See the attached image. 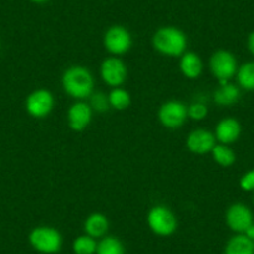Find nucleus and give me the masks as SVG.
I'll list each match as a JSON object with an SVG mask.
<instances>
[{"mask_svg": "<svg viewBox=\"0 0 254 254\" xmlns=\"http://www.w3.org/2000/svg\"><path fill=\"white\" fill-rule=\"evenodd\" d=\"M63 87L67 95L76 100L87 99L94 90V76L84 66H71L64 72Z\"/></svg>", "mask_w": 254, "mask_h": 254, "instance_id": "f257e3e1", "label": "nucleus"}, {"mask_svg": "<svg viewBox=\"0 0 254 254\" xmlns=\"http://www.w3.org/2000/svg\"><path fill=\"white\" fill-rule=\"evenodd\" d=\"M152 44L162 55L182 56L187 48V36L175 26H163L153 34Z\"/></svg>", "mask_w": 254, "mask_h": 254, "instance_id": "f03ea898", "label": "nucleus"}, {"mask_svg": "<svg viewBox=\"0 0 254 254\" xmlns=\"http://www.w3.org/2000/svg\"><path fill=\"white\" fill-rule=\"evenodd\" d=\"M29 242L35 251L43 254L58 253L63 246V237L53 227H36L29 234Z\"/></svg>", "mask_w": 254, "mask_h": 254, "instance_id": "7ed1b4c3", "label": "nucleus"}, {"mask_svg": "<svg viewBox=\"0 0 254 254\" xmlns=\"http://www.w3.org/2000/svg\"><path fill=\"white\" fill-rule=\"evenodd\" d=\"M212 74L221 85H226L238 71V63L231 51L218 50L211 56L209 61Z\"/></svg>", "mask_w": 254, "mask_h": 254, "instance_id": "20e7f679", "label": "nucleus"}, {"mask_svg": "<svg viewBox=\"0 0 254 254\" xmlns=\"http://www.w3.org/2000/svg\"><path fill=\"white\" fill-rule=\"evenodd\" d=\"M147 223L151 231L161 237H168L177 229V219L173 212L165 206L151 208L147 216Z\"/></svg>", "mask_w": 254, "mask_h": 254, "instance_id": "39448f33", "label": "nucleus"}, {"mask_svg": "<svg viewBox=\"0 0 254 254\" xmlns=\"http://www.w3.org/2000/svg\"><path fill=\"white\" fill-rule=\"evenodd\" d=\"M104 45L106 50L114 55H122L127 53L132 45L130 31L122 25L111 26L104 35Z\"/></svg>", "mask_w": 254, "mask_h": 254, "instance_id": "423d86ee", "label": "nucleus"}, {"mask_svg": "<svg viewBox=\"0 0 254 254\" xmlns=\"http://www.w3.org/2000/svg\"><path fill=\"white\" fill-rule=\"evenodd\" d=\"M188 119L187 106L180 101H167L158 110V120L167 128L175 130L183 126Z\"/></svg>", "mask_w": 254, "mask_h": 254, "instance_id": "0eeeda50", "label": "nucleus"}, {"mask_svg": "<svg viewBox=\"0 0 254 254\" xmlns=\"http://www.w3.org/2000/svg\"><path fill=\"white\" fill-rule=\"evenodd\" d=\"M54 96L50 91L45 89H39L31 92L25 102L26 111L35 119H44L54 109Z\"/></svg>", "mask_w": 254, "mask_h": 254, "instance_id": "6e6552de", "label": "nucleus"}, {"mask_svg": "<svg viewBox=\"0 0 254 254\" xmlns=\"http://www.w3.org/2000/svg\"><path fill=\"white\" fill-rule=\"evenodd\" d=\"M101 77L109 86L119 87L127 79V67L119 58H107L101 65Z\"/></svg>", "mask_w": 254, "mask_h": 254, "instance_id": "1a4fd4ad", "label": "nucleus"}, {"mask_svg": "<svg viewBox=\"0 0 254 254\" xmlns=\"http://www.w3.org/2000/svg\"><path fill=\"white\" fill-rule=\"evenodd\" d=\"M226 222L232 231L244 233L253 224V214L244 204L234 203L227 211Z\"/></svg>", "mask_w": 254, "mask_h": 254, "instance_id": "9d476101", "label": "nucleus"}, {"mask_svg": "<svg viewBox=\"0 0 254 254\" xmlns=\"http://www.w3.org/2000/svg\"><path fill=\"white\" fill-rule=\"evenodd\" d=\"M186 145L190 152L204 155V153L212 152L216 146V136L203 128H197L188 135Z\"/></svg>", "mask_w": 254, "mask_h": 254, "instance_id": "9b49d317", "label": "nucleus"}, {"mask_svg": "<svg viewBox=\"0 0 254 254\" xmlns=\"http://www.w3.org/2000/svg\"><path fill=\"white\" fill-rule=\"evenodd\" d=\"M92 119V109L86 102L79 101L72 105L67 112V122L71 130L84 131L90 125Z\"/></svg>", "mask_w": 254, "mask_h": 254, "instance_id": "f8f14e48", "label": "nucleus"}, {"mask_svg": "<svg viewBox=\"0 0 254 254\" xmlns=\"http://www.w3.org/2000/svg\"><path fill=\"white\" fill-rule=\"evenodd\" d=\"M242 127L241 124L233 117H226L221 120L216 126V140H218L222 145H229L236 142L241 136Z\"/></svg>", "mask_w": 254, "mask_h": 254, "instance_id": "ddd939ff", "label": "nucleus"}, {"mask_svg": "<svg viewBox=\"0 0 254 254\" xmlns=\"http://www.w3.org/2000/svg\"><path fill=\"white\" fill-rule=\"evenodd\" d=\"M84 229L92 238H102L109 231V219L102 213H92L86 218Z\"/></svg>", "mask_w": 254, "mask_h": 254, "instance_id": "4468645a", "label": "nucleus"}, {"mask_svg": "<svg viewBox=\"0 0 254 254\" xmlns=\"http://www.w3.org/2000/svg\"><path fill=\"white\" fill-rule=\"evenodd\" d=\"M180 69L187 79H197L202 74L203 64L197 54L185 53L181 58Z\"/></svg>", "mask_w": 254, "mask_h": 254, "instance_id": "2eb2a0df", "label": "nucleus"}, {"mask_svg": "<svg viewBox=\"0 0 254 254\" xmlns=\"http://www.w3.org/2000/svg\"><path fill=\"white\" fill-rule=\"evenodd\" d=\"M241 97V90L238 86L227 82L226 85H221L213 94V100L219 106H231L236 104Z\"/></svg>", "mask_w": 254, "mask_h": 254, "instance_id": "dca6fc26", "label": "nucleus"}, {"mask_svg": "<svg viewBox=\"0 0 254 254\" xmlns=\"http://www.w3.org/2000/svg\"><path fill=\"white\" fill-rule=\"evenodd\" d=\"M224 254H254V242L246 234H237L228 241Z\"/></svg>", "mask_w": 254, "mask_h": 254, "instance_id": "f3484780", "label": "nucleus"}, {"mask_svg": "<svg viewBox=\"0 0 254 254\" xmlns=\"http://www.w3.org/2000/svg\"><path fill=\"white\" fill-rule=\"evenodd\" d=\"M237 80L242 89L254 91V61L243 64L237 71Z\"/></svg>", "mask_w": 254, "mask_h": 254, "instance_id": "a211bd4d", "label": "nucleus"}, {"mask_svg": "<svg viewBox=\"0 0 254 254\" xmlns=\"http://www.w3.org/2000/svg\"><path fill=\"white\" fill-rule=\"evenodd\" d=\"M213 160L222 167H229L236 162V153L227 145H216L212 150Z\"/></svg>", "mask_w": 254, "mask_h": 254, "instance_id": "6ab92c4d", "label": "nucleus"}, {"mask_svg": "<svg viewBox=\"0 0 254 254\" xmlns=\"http://www.w3.org/2000/svg\"><path fill=\"white\" fill-rule=\"evenodd\" d=\"M96 254H125V247L116 237H104L97 243Z\"/></svg>", "mask_w": 254, "mask_h": 254, "instance_id": "aec40b11", "label": "nucleus"}, {"mask_svg": "<svg viewBox=\"0 0 254 254\" xmlns=\"http://www.w3.org/2000/svg\"><path fill=\"white\" fill-rule=\"evenodd\" d=\"M109 102L112 109L122 111V110H126L127 107L130 106L131 96L126 90L115 87L109 94Z\"/></svg>", "mask_w": 254, "mask_h": 254, "instance_id": "412c9836", "label": "nucleus"}, {"mask_svg": "<svg viewBox=\"0 0 254 254\" xmlns=\"http://www.w3.org/2000/svg\"><path fill=\"white\" fill-rule=\"evenodd\" d=\"M72 251L75 254H96L97 242L87 234L80 236L72 243Z\"/></svg>", "mask_w": 254, "mask_h": 254, "instance_id": "4be33fe9", "label": "nucleus"}, {"mask_svg": "<svg viewBox=\"0 0 254 254\" xmlns=\"http://www.w3.org/2000/svg\"><path fill=\"white\" fill-rule=\"evenodd\" d=\"M188 111V117H190L192 120H196V121H201V120L206 119L207 115H208V109L204 104L202 102H193L187 107Z\"/></svg>", "mask_w": 254, "mask_h": 254, "instance_id": "5701e85b", "label": "nucleus"}, {"mask_svg": "<svg viewBox=\"0 0 254 254\" xmlns=\"http://www.w3.org/2000/svg\"><path fill=\"white\" fill-rule=\"evenodd\" d=\"M91 101H90V106L91 109H94L97 112H105L109 110L110 102H109V96H106L102 92H97V94L91 95Z\"/></svg>", "mask_w": 254, "mask_h": 254, "instance_id": "b1692460", "label": "nucleus"}, {"mask_svg": "<svg viewBox=\"0 0 254 254\" xmlns=\"http://www.w3.org/2000/svg\"><path fill=\"white\" fill-rule=\"evenodd\" d=\"M241 187L244 190H254V170L247 172L241 178Z\"/></svg>", "mask_w": 254, "mask_h": 254, "instance_id": "393cba45", "label": "nucleus"}, {"mask_svg": "<svg viewBox=\"0 0 254 254\" xmlns=\"http://www.w3.org/2000/svg\"><path fill=\"white\" fill-rule=\"evenodd\" d=\"M247 45H248L249 51H251L252 55L254 56V31H252L248 36V40H247Z\"/></svg>", "mask_w": 254, "mask_h": 254, "instance_id": "a878e982", "label": "nucleus"}, {"mask_svg": "<svg viewBox=\"0 0 254 254\" xmlns=\"http://www.w3.org/2000/svg\"><path fill=\"white\" fill-rule=\"evenodd\" d=\"M243 234H246L249 239H252V241L254 242V224H252V226L249 227V228L247 229Z\"/></svg>", "mask_w": 254, "mask_h": 254, "instance_id": "bb28decb", "label": "nucleus"}, {"mask_svg": "<svg viewBox=\"0 0 254 254\" xmlns=\"http://www.w3.org/2000/svg\"><path fill=\"white\" fill-rule=\"evenodd\" d=\"M30 1H33V3L35 4H44V3H48L49 0H30Z\"/></svg>", "mask_w": 254, "mask_h": 254, "instance_id": "cd10ccee", "label": "nucleus"}]
</instances>
